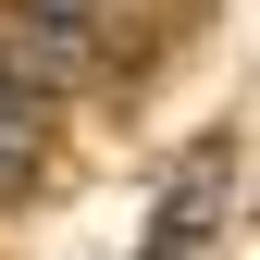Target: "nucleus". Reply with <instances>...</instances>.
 Returning <instances> with one entry per match:
<instances>
[{
	"instance_id": "f257e3e1",
	"label": "nucleus",
	"mask_w": 260,
	"mask_h": 260,
	"mask_svg": "<svg viewBox=\"0 0 260 260\" xmlns=\"http://www.w3.org/2000/svg\"><path fill=\"white\" fill-rule=\"evenodd\" d=\"M211 186H223V149H199V161L174 174V199H161V223H149L137 260H199V236H211Z\"/></svg>"
},
{
	"instance_id": "f03ea898",
	"label": "nucleus",
	"mask_w": 260,
	"mask_h": 260,
	"mask_svg": "<svg viewBox=\"0 0 260 260\" xmlns=\"http://www.w3.org/2000/svg\"><path fill=\"white\" fill-rule=\"evenodd\" d=\"M25 174H38V87L0 75V199H25Z\"/></svg>"
}]
</instances>
